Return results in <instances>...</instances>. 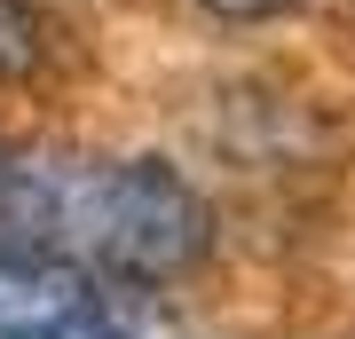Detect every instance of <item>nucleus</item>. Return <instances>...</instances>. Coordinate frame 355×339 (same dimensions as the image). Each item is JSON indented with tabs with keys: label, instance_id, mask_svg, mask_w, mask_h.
<instances>
[{
	"label": "nucleus",
	"instance_id": "nucleus-1",
	"mask_svg": "<svg viewBox=\"0 0 355 339\" xmlns=\"http://www.w3.org/2000/svg\"><path fill=\"white\" fill-rule=\"evenodd\" d=\"M0 237L48 245L119 284H158L205 252V205L150 158H32L0 174Z\"/></svg>",
	"mask_w": 355,
	"mask_h": 339
},
{
	"label": "nucleus",
	"instance_id": "nucleus-2",
	"mask_svg": "<svg viewBox=\"0 0 355 339\" xmlns=\"http://www.w3.org/2000/svg\"><path fill=\"white\" fill-rule=\"evenodd\" d=\"M135 284L95 277L48 245L0 237V339H135L142 308Z\"/></svg>",
	"mask_w": 355,
	"mask_h": 339
},
{
	"label": "nucleus",
	"instance_id": "nucleus-3",
	"mask_svg": "<svg viewBox=\"0 0 355 339\" xmlns=\"http://www.w3.org/2000/svg\"><path fill=\"white\" fill-rule=\"evenodd\" d=\"M24 55H32V16L16 8V0H0V71L24 63Z\"/></svg>",
	"mask_w": 355,
	"mask_h": 339
},
{
	"label": "nucleus",
	"instance_id": "nucleus-4",
	"mask_svg": "<svg viewBox=\"0 0 355 339\" xmlns=\"http://www.w3.org/2000/svg\"><path fill=\"white\" fill-rule=\"evenodd\" d=\"M214 16H268V8H284V0H205Z\"/></svg>",
	"mask_w": 355,
	"mask_h": 339
}]
</instances>
